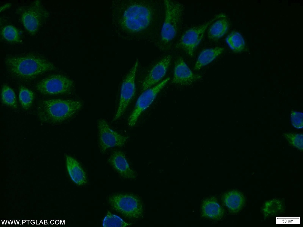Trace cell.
<instances>
[{
  "label": "cell",
  "mask_w": 303,
  "mask_h": 227,
  "mask_svg": "<svg viewBox=\"0 0 303 227\" xmlns=\"http://www.w3.org/2000/svg\"><path fill=\"white\" fill-rule=\"evenodd\" d=\"M223 48L216 47L203 50L200 54L194 67L195 70H198L212 61L221 54Z\"/></svg>",
  "instance_id": "18"
},
{
  "label": "cell",
  "mask_w": 303,
  "mask_h": 227,
  "mask_svg": "<svg viewBox=\"0 0 303 227\" xmlns=\"http://www.w3.org/2000/svg\"><path fill=\"white\" fill-rule=\"evenodd\" d=\"M5 62L11 73L23 79H30L56 68L49 61L33 55L10 56L6 59Z\"/></svg>",
  "instance_id": "2"
},
{
  "label": "cell",
  "mask_w": 303,
  "mask_h": 227,
  "mask_svg": "<svg viewBox=\"0 0 303 227\" xmlns=\"http://www.w3.org/2000/svg\"><path fill=\"white\" fill-rule=\"evenodd\" d=\"M170 79L168 77L155 86L149 88L139 96L135 108L128 119V124L133 126L141 114L152 104L158 93L164 87Z\"/></svg>",
  "instance_id": "10"
},
{
  "label": "cell",
  "mask_w": 303,
  "mask_h": 227,
  "mask_svg": "<svg viewBox=\"0 0 303 227\" xmlns=\"http://www.w3.org/2000/svg\"><path fill=\"white\" fill-rule=\"evenodd\" d=\"M201 77V75L192 72L181 57L178 58L175 63L173 83L190 85Z\"/></svg>",
  "instance_id": "12"
},
{
  "label": "cell",
  "mask_w": 303,
  "mask_h": 227,
  "mask_svg": "<svg viewBox=\"0 0 303 227\" xmlns=\"http://www.w3.org/2000/svg\"><path fill=\"white\" fill-rule=\"evenodd\" d=\"M225 17L220 18L211 25L208 32V36L210 39L216 40L223 36L226 32L228 23Z\"/></svg>",
  "instance_id": "19"
},
{
  "label": "cell",
  "mask_w": 303,
  "mask_h": 227,
  "mask_svg": "<svg viewBox=\"0 0 303 227\" xmlns=\"http://www.w3.org/2000/svg\"><path fill=\"white\" fill-rule=\"evenodd\" d=\"M283 205L281 201L273 199L267 201L265 203L262 211L265 217L275 215L282 211Z\"/></svg>",
  "instance_id": "22"
},
{
  "label": "cell",
  "mask_w": 303,
  "mask_h": 227,
  "mask_svg": "<svg viewBox=\"0 0 303 227\" xmlns=\"http://www.w3.org/2000/svg\"><path fill=\"white\" fill-rule=\"evenodd\" d=\"M66 158L67 169L72 180L78 185L86 184V174L79 163L71 156L66 155Z\"/></svg>",
  "instance_id": "17"
},
{
  "label": "cell",
  "mask_w": 303,
  "mask_h": 227,
  "mask_svg": "<svg viewBox=\"0 0 303 227\" xmlns=\"http://www.w3.org/2000/svg\"><path fill=\"white\" fill-rule=\"evenodd\" d=\"M162 3L156 1L128 0L120 6L119 22L126 33L133 38L152 37L162 21Z\"/></svg>",
  "instance_id": "1"
},
{
  "label": "cell",
  "mask_w": 303,
  "mask_h": 227,
  "mask_svg": "<svg viewBox=\"0 0 303 227\" xmlns=\"http://www.w3.org/2000/svg\"><path fill=\"white\" fill-rule=\"evenodd\" d=\"M79 101L55 99L42 101L38 108V116L43 122L56 125L70 118L81 108Z\"/></svg>",
  "instance_id": "3"
},
{
  "label": "cell",
  "mask_w": 303,
  "mask_h": 227,
  "mask_svg": "<svg viewBox=\"0 0 303 227\" xmlns=\"http://www.w3.org/2000/svg\"><path fill=\"white\" fill-rule=\"evenodd\" d=\"M224 210L215 197L204 200L202 205V215L206 218L218 220L223 217Z\"/></svg>",
  "instance_id": "15"
},
{
  "label": "cell",
  "mask_w": 303,
  "mask_h": 227,
  "mask_svg": "<svg viewBox=\"0 0 303 227\" xmlns=\"http://www.w3.org/2000/svg\"><path fill=\"white\" fill-rule=\"evenodd\" d=\"M222 200L225 205L232 213L239 212L242 208L245 202L243 194L237 190L228 192L223 195Z\"/></svg>",
  "instance_id": "16"
},
{
  "label": "cell",
  "mask_w": 303,
  "mask_h": 227,
  "mask_svg": "<svg viewBox=\"0 0 303 227\" xmlns=\"http://www.w3.org/2000/svg\"><path fill=\"white\" fill-rule=\"evenodd\" d=\"M1 34L3 38L9 42L17 43L20 42V37L19 31L13 25H7L3 27Z\"/></svg>",
  "instance_id": "24"
},
{
  "label": "cell",
  "mask_w": 303,
  "mask_h": 227,
  "mask_svg": "<svg viewBox=\"0 0 303 227\" xmlns=\"http://www.w3.org/2000/svg\"><path fill=\"white\" fill-rule=\"evenodd\" d=\"M138 66V61L137 60L123 82L118 108L113 121L117 120L123 115L135 95V79Z\"/></svg>",
  "instance_id": "8"
},
{
  "label": "cell",
  "mask_w": 303,
  "mask_h": 227,
  "mask_svg": "<svg viewBox=\"0 0 303 227\" xmlns=\"http://www.w3.org/2000/svg\"><path fill=\"white\" fill-rule=\"evenodd\" d=\"M18 12L25 28L32 35L36 34L49 16L48 12L38 0L20 8Z\"/></svg>",
  "instance_id": "5"
},
{
  "label": "cell",
  "mask_w": 303,
  "mask_h": 227,
  "mask_svg": "<svg viewBox=\"0 0 303 227\" xmlns=\"http://www.w3.org/2000/svg\"><path fill=\"white\" fill-rule=\"evenodd\" d=\"M225 17L224 14H220L202 25L188 30L182 35L177 46L190 56H193L195 49L202 39L207 28L216 20Z\"/></svg>",
  "instance_id": "9"
},
{
  "label": "cell",
  "mask_w": 303,
  "mask_h": 227,
  "mask_svg": "<svg viewBox=\"0 0 303 227\" xmlns=\"http://www.w3.org/2000/svg\"><path fill=\"white\" fill-rule=\"evenodd\" d=\"M73 85V81L64 76L52 74L38 82L36 87L42 94L53 95L68 93Z\"/></svg>",
  "instance_id": "7"
},
{
  "label": "cell",
  "mask_w": 303,
  "mask_h": 227,
  "mask_svg": "<svg viewBox=\"0 0 303 227\" xmlns=\"http://www.w3.org/2000/svg\"><path fill=\"white\" fill-rule=\"evenodd\" d=\"M171 59L170 55H166L153 67L142 83V90L150 88L163 78L166 74Z\"/></svg>",
  "instance_id": "13"
},
{
  "label": "cell",
  "mask_w": 303,
  "mask_h": 227,
  "mask_svg": "<svg viewBox=\"0 0 303 227\" xmlns=\"http://www.w3.org/2000/svg\"><path fill=\"white\" fill-rule=\"evenodd\" d=\"M283 136L288 142L300 150H303V134L302 133H285Z\"/></svg>",
  "instance_id": "26"
},
{
  "label": "cell",
  "mask_w": 303,
  "mask_h": 227,
  "mask_svg": "<svg viewBox=\"0 0 303 227\" xmlns=\"http://www.w3.org/2000/svg\"><path fill=\"white\" fill-rule=\"evenodd\" d=\"M103 226L107 227H125L131 224L126 223L118 216L108 211L103 221Z\"/></svg>",
  "instance_id": "25"
},
{
  "label": "cell",
  "mask_w": 303,
  "mask_h": 227,
  "mask_svg": "<svg viewBox=\"0 0 303 227\" xmlns=\"http://www.w3.org/2000/svg\"><path fill=\"white\" fill-rule=\"evenodd\" d=\"M34 97L33 93L31 90L23 86L20 87L19 100L24 109L27 110L30 107Z\"/></svg>",
  "instance_id": "23"
},
{
  "label": "cell",
  "mask_w": 303,
  "mask_h": 227,
  "mask_svg": "<svg viewBox=\"0 0 303 227\" xmlns=\"http://www.w3.org/2000/svg\"><path fill=\"white\" fill-rule=\"evenodd\" d=\"M109 202L113 209L125 216L137 218L143 215L142 203L136 196L128 194H117L110 197Z\"/></svg>",
  "instance_id": "6"
},
{
  "label": "cell",
  "mask_w": 303,
  "mask_h": 227,
  "mask_svg": "<svg viewBox=\"0 0 303 227\" xmlns=\"http://www.w3.org/2000/svg\"><path fill=\"white\" fill-rule=\"evenodd\" d=\"M226 40L230 48L235 52H240L244 49L245 43L244 39L237 32H232L228 36Z\"/></svg>",
  "instance_id": "20"
},
{
  "label": "cell",
  "mask_w": 303,
  "mask_h": 227,
  "mask_svg": "<svg viewBox=\"0 0 303 227\" xmlns=\"http://www.w3.org/2000/svg\"><path fill=\"white\" fill-rule=\"evenodd\" d=\"M1 97L3 103L13 108L16 109L17 105L15 93L13 90L6 85L1 89Z\"/></svg>",
  "instance_id": "21"
},
{
  "label": "cell",
  "mask_w": 303,
  "mask_h": 227,
  "mask_svg": "<svg viewBox=\"0 0 303 227\" xmlns=\"http://www.w3.org/2000/svg\"><path fill=\"white\" fill-rule=\"evenodd\" d=\"M164 15L159 38V45L163 50L169 48L177 33L183 8L180 4L172 0L163 1Z\"/></svg>",
  "instance_id": "4"
},
{
  "label": "cell",
  "mask_w": 303,
  "mask_h": 227,
  "mask_svg": "<svg viewBox=\"0 0 303 227\" xmlns=\"http://www.w3.org/2000/svg\"><path fill=\"white\" fill-rule=\"evenodd\" d=\"M108 161L113 168L122 176L128 179H135L136 174L131 168L125 155L122 152H115L109 159Z\"/></svg>",
  "instance_id": "14"
},
{
  "label": "cell",
  "mask_w": 303,
  "mask_h": 227,
  "mask_svg": "<svg viewBox=\"0 0 303 227\" xmlns=\"http://www.w3.org/2000/svg\"><path fill=\"white\" fill-rule=\"evenodd\" d=\"M98 128L100 148L103 153L109 148L122 146L128 138L114 131L104 120L99 121Z\"/></svg>",
  "instance_id": "11"
},
{
  "label": "cell",
  "mask_w": 303,
  "mask_h": 227,
  "mask_svg": "<svg viewBox=\"0 0 303 227\" xmlns=\"http://www.w3.org/2000/svg\"><path fill=\"white\" fill-rule=\"evenodd\" d=\"M291 121L292 126L297 129L302 128L303 127V114L302 113L291 111Z\"/></svg>",
  "instance_id": "27"
}]
</instances>
